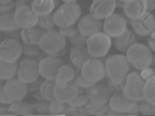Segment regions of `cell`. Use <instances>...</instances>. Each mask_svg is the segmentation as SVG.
I'll list each match as a JSON object with an SVG mask.
<instances>
[{
  "instance_id": "cell-34",
  "label": "cell",
  "mask_w": 155,
  "mask_h": 116,
  "mask_svg": "<svg viewBox=\"0 0 155 116\" xmlns=\"http://www.w3.org/2000/svg\"><path fill=\"white\" fill-rule=\"evenodd\" d=\"M88 101H90V98H88L87 94L86 95H80L78 94V96H77L69 105H73L76 107H82V106H84L86 104H88Z\"/></svg>"
},
{
  "instance_id": "cell-4",
  "label": "cell",
  "mask_w": 155,
  "mask_h": 116,
  "mask_svg": "<svg viewBox=\"0 0 155 116\" xmlns=\"http://www.w3.org/2000/svg\"><path fill=\"white\" fill-rule=\"evenodd\" d=\"M125 53H126V57L130 62V65L134 66L139 71L145 67L151 66L154 61L151 48L149 45H145L143 43H134Z\"/></svg>"
},
{
  "instance_id": "cell-14",
  "label": "cell",
  "mask_w": 155,
  "mask_h": 116,
  "mask_svg": "<svg viewBox=\"0 0 155 116\" xmlns=\"http://www.w3.org/2000/svg\"><path fill=\"white\" fill-rule=\"evenodd\" d=\"M23 45L17 39H5L0 44V61L17 62L23 55Z\"/></svg>"
},
{
  "instance_id": "cell-18",
  "label": "cell",
  "mask_w": 155,
  "mask_h": 116,
  "mask_svg": "<svg viewBox=\"0 0 155 116\" xmlns=\"http://www.w3.org/2000/svg\"><path fill=\"white\" fill-rule=\"evenodd\" d=\"M131 27L137 35H149L155 29V18L151 12H148L143 17L131 20Z\"/></svg>"
},
{
  "instance_id": "cell-31",
  "label": "cell",
  "mask_w": 155,
  "mask_h": 116,
  "mask_svg": "<svg viewBox=\"0 0 155 116\" xmlns=\"http://www.w3.org/2000/svg\"><path fill=\"white\" fill-rule=\"evenodd\" d=\"M38 25H41L45 30L53 29V27L56 25V22H54V14L51 13V14H47V15H43V17H39Z\"/></svg>"
},
{
  "instance_id": "cell-16",
  "label": "cell",
  "mask_w": 155,
  "mask_h": 116,
  "mask_svg": "<svg viewBox=\"0 0 155 116\" xmlns=\"http://www.w3.org/2000/svg\"><path fill=\"white\" fill-rule=\"evenodd\" d=\"M116 6H117V0H92L90 13L97 19L105 20L115 13Z\"/></svg>"
},
{
  "instance_id": "cell-10",
  "label": "cell",
  "mask_w": 155,
  "mask_h": 116,
  "mask_svg": "<svg viewBox=\"0 0 155 116\" xmlns=\"http://www.w3.org/2000/svg\"><path fill=\"white\" fill-rule=\"evenodd\" d=\"M39 76V62L34 59H23L19 63L17 77L24 83H34Z\"/></svg>"
},
{
  "instance_id": "cell-30",
  "label": "cell",
  "mask_w": 155,
  "mask_h": 116,
  "mask_svg": "<svg viewBox=\"0 0 155 116\" xmlns=\"http://www.w3.org/2000/svg\"><path fill=\"white\" fill-rule=\"evenodd\" d=\"M144 101L155 105V75L150 80L145 81L144 86Z\"/></svg>"
},
{
  "instance_id": "cell-41",
  "label": "cell",
  "mask_w": 155,
  "mask_h": 116,
  "mask_svg": "<svg viewBox=\"0 0 155 116\" xmlns=\"http://www.w3.org/2000/svg\"><path fill=\"white\" fill-rule=\"evenodd\" d=\"M120 2H122V3H126V2H131V0H120Z\"/></svg>"
},
{
  "instance_id": "cell-6",
  "label": "cell",
  "mask_w": 155,
  "mask_h": 116,
  "mask_svg": "<svg viewBox=\"0 0 155 116\" xmlns=\"http://www.w3.org/2000/svg\"><path fill=\"white\" fill-rule=\"evenodd\" d=\"M144 86L145 81L141 78L139 72H129L122 86L124 95L136 102L144 101Z\"/></svg>"
},
{
  "instance_id": "cell-36",
  "label": "cell",
  "mask_w": 155,
  "mask_h": 116,
  "mask_svg": "<svg viewBox=\"0 0 155 116\" xmlns=\"http://www.w3.org/2000/svg\"><path fill=\"white\" fill-rule=\"evenodd\" d=\"M141 111L145 114V115H150V114H155V105L150 104V102H144L141 105Z\"/></svg>"
},
{
  "instance_id": "cell-3",
  "label": "cell",
  "mask_w": 155,
  "mask_h": 116,
  "mask_svg": "<svg viewBox=\"0 0 155 116\" xmlns=\"http://www.w3.org/2000/svg\"><path fill=\"white\" fill-rule=\"evenodd\" d=\"M66 44H67L66 35L61 30L58 32V30L49 29V30H45L38 47L48 56H58L64 49Z\"/></svg>"
},
{
  "instance_id": "cell-8",
  "label": "cell",
  "mask_w": 155,
  "mask_h": 116,
  "mask_svg": "<svg viewBox=\"0 0 155 116\" xmlns=\"http://www.w3.org/2000/svg\"><path fill=\"white\" fill-rule=\"evenodd\" d=\"M14 17L17 20V24L19 25L20 29H27V28H32L38 25L39 22V17L35 14L33 10L32 5H18L14 9Z\"/></svg>"
},
{
  "instance_id": "cell-12",
  "label": "cell",
  "mask_w": 155,
  "mask_h": 116,
  "mask_svg": "<svg viewBox=\"0 0 155 116\" xmlns=\"http://www.w3.org/2000/svg\"><path fill=\"white\" fill-rule=\"evenodd\" d=\"M126 29H127L126 19L124 18L121 14L114 13L112 15H110V17L104 20V28H102V30L106 34L110 35L112 39H114V38H116V37L121 35Z\"/></svg>"
},
{
  "instance_id": "cell-29",
  "label": "cell",
  "mask_w": 155,
  "mask_h": 116,
  "mask_svg": "<svg viewBox=\"0 0 155 116\" xmlns=\"http://www.w3.org/2000/svg\"><path fill=\"white\" fill-rule=\"evenodd\" d=\"M8 111L12 112L13 115H30L33 112V107L27 102L17 101V102H12L9 105Z\"/></svg>"
},
{
  "instance_id": "cell-1",
  "label": "cell",
  "mask_w": 155,
  "mask_h": 116,
  "mask_svg": "<svg viewBox=\"0 0 155 116\" xmlns=\"http://www.w3.org/2000/svg\"><path fill=\"white\" fill-rule=\"evenodd\" d=\"M106 77L114 86H124L126 77L130 72V62L126 55H112L105 62Z\"/></svg>"
},
{
  "instance_id": "cell-5",
  "label": "cell",
  "mask_w": 155,
  "mask_h": 116,
  "mask_svg": "<svg viewBox=\"0 0 155 116\" xmlns=\"http://www.w3.org/2000/svg\"><path fill=\"white\" fill-rule=\"evenodd\" d=\"M112 38L106 34L104 30L97 32L95 34H92L91 37L86 38V45L87 49L90 52V55L95 58H102L105 57L108 51L111 48L112 44Z\"/></svg>"
},
{
  "instance_id": "cell-26",
  "label": "cell",
  "mask_w": 155,
  "mask_h": 116,
  "mask_svg": "<svg viewBox=\"0 0 155 116\" xmlns=\"http://www.w3.org/2000/svg\"><path fill=\"white\" fill-rule=\"evenodd\" d=\"M76 78V71L71 65H62L58 69L56 77V83H68L72 82Z\"/></svg>"
},
{
  "instance_id": "cell-22",
  "label": "cell",
  "mask_w": 155,
  "mask_h": 116,
  "mask_svg": "<svg viewBox=\"0 0 155 116\" xmlns=\"http://www.w3.org/2000/svg\"><path fill=\"white\" fill-rule=\"evenodd\" d=\"M45 33V29L42 28L41 25H35L32 28H27V29H21L20 37L23 43L29 44V45H38L42 39V37Z\"/></svg>"
},
{
  "instance_id": "cell-2",
  "label": "cell",
  "mask_w": 155,
  "mask_h": 116,
  "mask_svg": "<svg viewBox=\"0 0 155 116\" xmlns=\"http://www.w3.org/2000/svg\"><path fill=\"white\" fill-rule=\"evenodd\" d=\"M53 14L56 25L59 28H67L78 23V20L81 19L82 9L77 2L63 3Z\"/></svg>"
},
{
  "instance_id": "cell-25",
  "label": "cell",
  "mask_w": 155,
  "mask_h": 116,
  "mask_svg": "<svg viewBox=\"0 0 155 116\" xmlns=\"http://www.w3.org/2000/svg\"><path fill=\"white\" fill-rule=\"evenodd\" d=\"M19 65L17 62H6V61H0V80L8 81L10 78H14L18 73Z\"/></svg>"
},
{
  "instance_id": "cell-23",
  "label": "cell",
  "mask_w": 155,
  "mask_h": 116,
  "mask_svg": "<svg viewBox=\"0 0 155 116\" xmlns=\"http://www.w3.org/2000/svg\"><path fill=\"white\" fill-rule=\"evenodd\" d=\"M134 43H136V33L131 29H126L121 35L114 38V44L120 52H126Z\"/></svg>"
},
{
  "instance_id": "cell-39",
  "label": "cell",
  "mask_w": 155,
  "mask_h": 116,
  "mask_svg": "<svg viewBox=\"0 0 155 116\" xmlns=\"http://www.w3.org/2000/svg\"><path fill=\"white\" fill-rule=\"evenodd\" d=\"M2 4H8V3H14V0H0Z\"/></svg>"
},
{
  "instance_id": "cell-9",
  "label": "cell",
  "mask_w": 155,
  "mask_h": 116,
  "mask_svg": "<svg viewBox=\"0 0 155 116\" xmlns=\"http://www.w3.org/2000/svg\"><path fill=\"white\" fill-rule=\"evenodd\" d=\"M2 90L4 91V94L6 95L8 98H9L10 102H17V101H21V100L27 96L28 85L24 83L23 81H20L18 77L17 78L14 77V78L5 81Z\"/></svg>"
},
{
  "instance_id": "cell-27",
  "label": "cell",
  "mask_w": 155,
  "mask_h": 116,
  "mask_svg": "<svg viewBox=\"0 0 155 116\" xmlns=\"http://www.w3.org/2000/svg\"><path fill=\"white\" fill-rule=\"evenodd\" d=\"M0 29L3 32H14L17 29H20L17 24V20H15L14 12L3 13L0 15Z\"/></svg>"
},
{
  "instance_id": "cell-40",
  "label": "cell",
  "mask_w": 155,
  "mask_h": 116,
  "mask_svg": "<svg viewBox=\"0 0 155 116\" xmlns=\"http://www.w3.org/2000/svg\"><path fill=\"white\" fill-rule=\"evenodd\" d=\"M63 3H71V2H78V0H61Z\"/></svg>"
},
{
  "instance_id": "cell-33",
  "label": "cell",
  "mask_w": 155,
  "mask_h": 116,
  "mask_svg": "<svg viewBox=\"0 0 155 116\" xmlns=\"http://www.w3.org/2000/svg\"><path fill=\"white\" fill-rule=\"evenodd\" d=\"M74 82H76V85L78 86L80 88H84V90H87V88H90L92 85V82H90L86 77H84L82 73L80 75V76H76V78H74Z\"/></svg>"
},
{
  "instance_id": "cell-17",
  "label": "cell",
  "mask_w": 155,
  "mask_h": 116,
  "mask_svg": "<svg viewBox=\"0 0 155 116\" xmlns=\"http://www.w3.org/2000/svg\"><path fill=\"white\" fill-rule=\"evenodd\" d=\"M78 94H80V87L77 86L74 81L63 85L56 83V87H54V96H56V98L64 104H71L78 96Z\"/></svg>"
},
{
  "instance_id": "cell-15",
  "label": "cell",
  "mask_w": 155,
  "mask_h": 116,
  "mask_svg": "<svg viewBox=\"0 0 155 116\" xmlns=\"http://www.w3.org/2000/svg\"><path fill=\"white\" fill-rule=\"evenodd\" d=\"M62 65L63 62L57 56H47L39 61V73L44 80L56 81L58 69Z\"/></svg>"
},
{
  "instance_id": "cell-21",
  "label": "cell",
  "mask_w": 155,
  "mask_h": 116,
  "mask_svg": "<svg viewBox=\"0 0 155 116\" xmlns=\"http://www.w3.org/2000/svg\"><path fill=\"white\" fill-rule=\"evenodd\" d=\"M92 56L90 55V52L87 49L86 44H76L74 47L69 52V59H71V63L77 67V68H82L83 65L91 58Z\"/></svg>"
},
{
  "instance_id": "cell-13",
  "label": "cell",
  "mask_w": 155,
  "mask_h": 116,
  "mask_svg": "<svg viewBox=\"0 0 155 116\" xmlns=\"http://www.w3.org/2000/svg\"><path fill=\"white\" fill-rule=\"evenodd\" d=\"M77 28H78V32L83 38H88L92 34L101 32L104 28V23L101 19H97L90 13L81 17V19L77 23Z\"/></svg>"
},
{
  "instance_id": "cell-28",
  "label": "cell",
  "mask_w": 155,
  "mask_h": 116,
  "mask_svg": "<svg viewBox=\"0 0 155 116\" xmlns=\"http://www.w3.org/2000/svg\"><path fill=\"white\" fill-rule=\"evenodd\" d=\"M54 87H56V81H52V80H45L41 85L39 94L45 101L51 102L52 100L56 98V96H54Z\"/></svg>"
},
{
  "instance_id": "cell-24",
  "label": "cell",
  "mask_w": 155,
  "mask_h": 116,
  "mask_svg": "<svg viewBox=\"0 0 155 116\" xmlns=\"http://www.w3.org/2000/svg\"><path fill=\"white\" fill-rule=\"evenodd\" d=\"M32 8L38 17L53 13L56 8V0H32Z\"/></svg>"
},
{
  "instance_id": "cell-35",
  "label": "cell",
  "mask_w": 155,
  "mask_h": 116,
  "mask_svg": "<svg viewBox=\"0 0 155 116\" xmlns=\"http://www.w3.org/2000/svg\"><path fill=\"white\" fill-rule=\"evenodd\" d=\"M154 75H155V72H154V69H153L150 66H149V67H145V68H143V69H140V76H141V78H143L144 81L150 80Z\"/></svg>"
},
{
  "instance_id": "cell-11",
  "label": "cell",
  "mask_w": 155,
  "mask_h": 116,
  "mask_svg": "<svg viewBox=\"0 0 155 116\" xmlns=\"http://www.w3.org/2000/svg\"><path fill=\"white\" fill-rule=\"evenodd\" d=\"M108 109L115 114H129L136 107V101L124 95V92H116L108 100Z\"/></svg>"
},
{
  "instance_id": "cell-19",
  "label": "cell",
  "mask_w": 155,
  "mask_h": 116,
  "mask_svg": "<svg viewBox=\"0 0 155 116\" xmlns=\"http://www.w3.org/2000/svg\"><path fill=\"white\" fill-rule=\"evenodd\" d=\"M87 96L90 102L94 105H106L111 97V91L105 85L94 83L90 88H87Z\"/></svg>"
},
{
  "instance_id": "cell-7",
  "label": "cell",
  "mask_w": 155,
  "mask_h": 116,
  "mask_svg": "<svg viewBox=\"0 0 155 116\" xmlns=\"http://www.w3.org/2000/svg\"><path fill=\"white\" fill-rule=\"evenodd\" d=\"M81 73L86 77V78L92 82V83H97L101 82L105 77H106V66L105 62L100 61L98 58L91 57L86 63L83 65L81 68Z\"/></svg>"
},
{
  "instance_id": "cell-20",
  "label": "cell",
  "mask_w": 155,
  "mask_h": 116,
  "mask_svg": "<svg viewBox=\"0 0 155 116\" xmlns=\"http://www.w3.org/2000/svg\"><path fill=\"white\" fill-rule=\"evenodd\" d=\"M122 10L127 18L133 20L148 13V4L145 0H131V2H126L122 4Z\"/></svg>"
},
{
  "instance_id": "cell-37",
  "label": "cell",
  "mask_w": 155,
  "mask_h": 116,
  "mask_svg": "<svg viewBox=\"0 0 155 116\" xmlns=\"http://www.w3.org/2000/svg\"><path fill=\"white\" fill-rule=\"evenodd\" d=\"M149 47L151 48V51L155 53V29L150 33V38H149Z\"/></svg>"
},
{
  "instance_id": "cell-38",
  "label": "cell",
  "mask_w": 155,
  "mask_h": 116,
  "mask_svg": "<svg viewBox=\"0 0 155 116\" xmlns=\"http://www.w3.org/2000/svg\"><path fill=\"white\" fill-rule=\"evenodd\" d=\"M145 2L148 4V12L155 10V0H145Z\"/></svg>"
},
{
  "instance_id": "cell-32",
  "label": "cell",
  "mask_w": 155,
  "mask_h": 116,
  "mask_svg": "<svg viewBox=\"0 0 155 116\" xmlns=\"http://www.w3.org/2000/svg\"><path fill=\"white\" fill-rule=\"evenodd\" d=\"M66 111V106L64 102L59 101V100L54 98L49 102V114L52 115H61V114H64Z\"/></svg>"
}]
</instances>
